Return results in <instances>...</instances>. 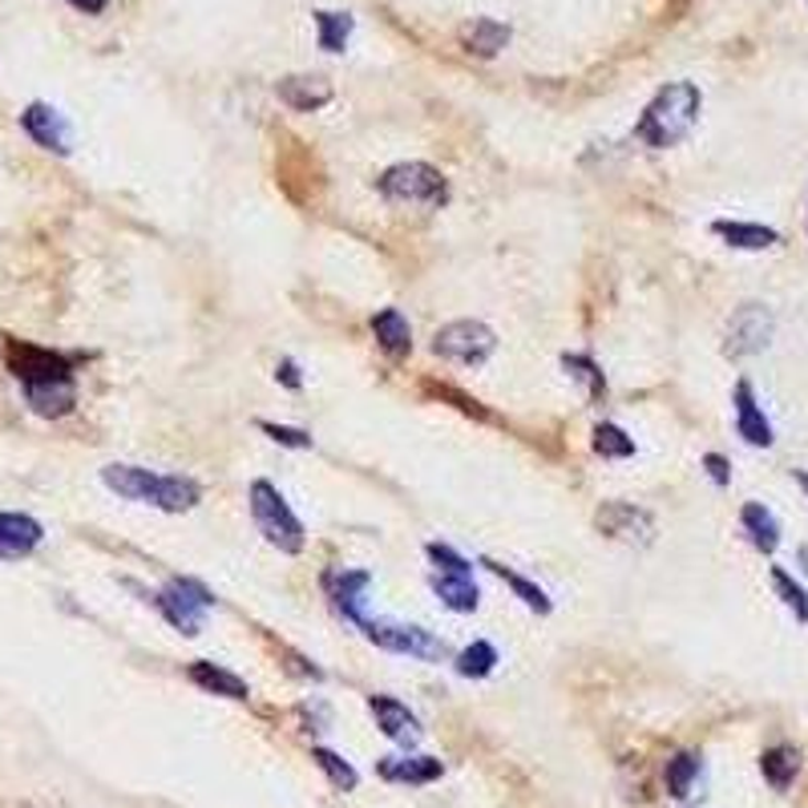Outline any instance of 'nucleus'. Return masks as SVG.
<instances>
[{
	"instance_id": "22",
	"label": "nucleus",
	"mask_w": 808,
	"mask_h": 808,
	"mask_svg": "<svg viewBox=\"0 0 808 808\" xmlns=\"http://www.w3.org/2000/svg\"><path fill=\"white\" fill-rule=\"evenodd\" d=\"M740 530L744 538L752 542V550L760 554H776L781 546V522H776V513L768 506H760V501H744V510H740Z\"/></svg>"
},
{
	"instance_id": "30",
	"label": "nucleus",
	"mask_w": 808,
	"mask_h": 808,
	"mask_svg": "<svg viewBox=\"0 0 808 808\" xmlns=\"http://www.w3.org/2000/svg\"><path fill=\"white\" fill-rule=\"evenodd\" d=\"M760 768H764V781L784 793V788H793L796 772H800V756H796V748H768L764 760H760Z\"/></svg>"
},
{
	"instance_id": "4",
	"label": "nucleus",
	"mask_w": 808,
	"mask_h": 808,
	"mask_svg": "<svg viewBox=\"0 0 808 808\" xmlns=\"http://www.w3.org/2000/svg\"><path fill=\"white\" fill-rule=\"evenodd\" d=\"M146 602L158 610L162 619L170 622L178 634H187V639L202 634V627H207V615L219 607L214 590H211V586H202L199 578H166L158 590H150Z\"/></svg>"
},
{
	"instance_id": "19",
	"label": "nucleus",
	"mask_w": 808,
	"mask_h": 808,
	"mask_svg": "<svg viewBox=\"0 0 808 808\" xmlns=\"http://www.w3.org/2000/svg\"><path fill=\"white\" fill-rule=\"evenodd\" d=\"M433 595L441 598V607H449L453 615H473L482 607V590L473 583V574H429Z\"/></svg>"
},
{
	"instance_id": "26",
	"label": "nucleus",
	"mask_w": 808,
	"mask_h": 808,
	"mask_svg": "<svg viewBox=\"0 0 808 808\" xmlns=\"http://www.w3.org/2000/svg\"><path fill=\"white\" fill-rule=\"evenodd\" d=\"M498 646L489 643V639H477V643H469L465 651H457V660H453V672L461 675V679H485V675L498 672Z\"/></svg>"
},
{
	"instance_id": "24",
	"label": "nucleus",
	"mask_w": 808,
	"mask_h": 808,
	"mask_svg": "<svg viewBox=\"0 0 808 808\" xmlns=\"http://www.w3.org/2000/svg\"><path fill=\"white\" fill-rule=\"evenodd\" d=\"M376 772H380V781L392 784H433L445 768L433 756H385L376 764Z\"/></svg>"
},
{
	"instance_id": "2",
	"label": "nucleus",
	"mask_w": 808,
	"mask_h": 808,
	"mask_svg": "<svg viewBox=\"0 0 808 808\" xmlns=\"http://www.w3.org/2000/svg\"><path fill=\"white\" fill-rule=\"evenodd\" d=\"M704 110V93L696 81H667V86L646 101L643 118L634 122V142H643L651 150H672L679 146L699 122Z\"/></svg>"
},
{
	"instance_id": "1",
	"label": "nucleus",
	"mask_w": 808,
	"mask_h": 808,
	"mask_svg": "<svg viewBox=\"0 0 808 808\" xmlns=\"http://www.w3.org/2000/svg\"><path fill=\"white\" fill-rule=\"evenodd\" d=\"M101 485L118 494L125 501H137V506H154L162 513H190L202 501V485L195 477H182V473H154L142 469V465H125V461H113L101 469Z\"/></svg>"
},
{
	"instance_id": "15",
	"label": "nucleus",
	"mask_w": 808,
	"mask_h": 808,
	"mask_svg": "<svg viewBox=\"0 0 808 808\" xmlns=\"http://www.w3.org/2000/svg\"><path fill=\"white\" fill-rule=\"evenodd\" d=\"M21 125H25V134L37 142L41 150H53V154H69V122H65V113H57L53 106L45 101H33L25 113H21Z\"/></svg>"
},
{
	"instance_id": "9",
	"label": "nucleus",
	"mask_w": 808,
	"mask_h": 808,
	"mask_svg": "<svg viewBox=\"0 0 808 808\" xmlns=\"http://www.w3.org/2000/svg\"><path fill=\"white\" fill-rule=\"evenodd\" d=\"M776 336V316L764 303H740L735 316L728 320V336H723V356L732 361H748L760 356Z\"/></svg>"
},
{
	"instance_id": "27",
	"label": "nucleus",
	"mask_w": 808,
	"mask_h": 808,
	"mask_svg": "<svg viewBox=\"0 0 808 808\" xmlns=\"http://www.w3.org/2000/svg\"><path fill=\"white\" fill-rule=\"evenodd\" d=\"M562 368H566V376H571L574 385L586 388V397L590 400L607 397V376H602V368H598L586 352H566V356H562Z\"/></svg>"
},
{
	"instance_id": "33",
	"label": "nucleus",
	"mask_w": 808,
	"mask_h": 808,
	"mask_svg": "<svg viewBox=\"0 0 808 808\" xmlns=\"http://www.w3.org/2000/svg\"><path fill=\"white\" fill-rule=\"evenodd\" d=\"M768 578H772V590H776V598H781L784 607L793 610L796 622H805V627H808V590H805V586L796 583V578L784 571V566H772Z\"/></svg>"
},
{
	"instance_id": "17",
	"label": "nucleus",
	"mask_w": 808,
	"mask_h": 808,
	"mask_svg": "<svg viewBox=\"0 0 808 808\" xmlns=\"http://www.w3.org/2000/svg\"><path fill=\"white\" fill-rule=\"evenodd\" d=\"M275 93H279V101H284V106H291L296 113H311V110H320V106H328V101H332V86H328L323 77H316V74L279 77Z\"/></svg>"
},
{
	"instance_id": "40",
	"label": "nucleus",
	"mask_w": 808,
	"mask_h": 808,
	"mask_svg": "<svg viewBox=\"0 0 808 808\" xmlns=\"http://www.w3.org/2000/svg\"><path fill=\"white\" fill-rule=\"evenodd\" d=\"M793 477H796V485H800V489L808 494V469H793Z\"/></svg>"
},
{
	"instance_id": "7",
	"label": "nucleus",
	"mask_w": 808,
	"mask_h": 808,
	"mask_svg": "<svg viewBox=\"0 0 808 808\" xmlns=\"http://www.w3.org/2000/svg\"><path fill=\"white\" fill-rule=\"evenodd\" d=\"M433 352L441 361L477 368V364H485L494 352H498V336H494V328H485L482 320H453V323H445V328H436Z\"/></svg>"
},
{
	"instance_id": "11",
	"label": "nucleus",
	"mask_w": 808,
	"mask_h": 808,
	"mask_svg": "<svg viewBox=\"0 0 808 808\" xmlns=\"http://www.w3.org/2000/svg\"><path fill=\"white\" fill-rule=\"evenodd\" d=\"M4 356H9V368H13V376L21 385L53 380V376H74V356L53 348H37V344H25V340H9Z\"/></svg>"
},
{
	"instance_id": "41",
	"label": "nucleus",
	"mask_w": 808,
	"mask_h": 808,
	"mask_svg": "<svg viewBox=\"0 0 808 808\" xmlns=\"http://www.w3.org/2000/svg\"><path fill=\"white\" fill-rule=\"evenodd\" d=\"M4 344H9V340H4V336H0V352H4Z\"/></svg>"
},
{
	"instance_id": "32",
	"label": "nucleus",
	"mask_w": 808,
	"mask_h": 808,
	"mask_svg": "<svg viewBox=\"0 0 808 808\" xmlns=\"http://www.w3.org/2000/svg\"><path fill=\"white\" fill-rule=\"evenodd\" d=\"M311 760H316V768L332 781V788H340V793H352L356 784H361V776H356V768H352L348 760L340 756V752H332V748H311Z\"/></svg>"
},
{
	"instance_id": "25",
	"label": "nucleus",
	"mask_w": 808,
	"mask_h": 808,
	"mask_svg": "<svg viewBox=\"0 0 808 808\" xmlns=\"http://www.w3.org/2000/svg\"><path fill=\"white\" fill-rule=\"evenodd\" d=\"M461 45L477 57H498L506 45H510V25H501L494 16H477L473 25L461 29Z\"/></svg>"
},
{
	"instance_id": "20",
	"label": "nucleus",
	"mask_w": 808,
	"mask_h": 808,
	"mask_svg": "<svg viewBox=\"0 0 808 808\" xmlns=\"http://www.w3.org/2000/svg\"><path fill=\"white\" fill-rule=\"evenodd\" d=\"M711 235L723 239L732 251H768L781 243V231H772L764 223H740V219H716Z\"/></svg>"
},
{
	"instance_id": "39",
	"label": "nucleus",
	"mask_w": 808,
	"mask_h": 808,
	"mask_svg": "<svg viewBox=\"0 0 808 808\" xmlns=\"http://www.w3.org/2000/svg\"><path fill=\"white\" fill-rule=\"evenodd\" d=\"M69 4L86 9V13H101V9H106V0H69Z\"/></svg>"
},
{
	"instance_id": "18",
	"label": "nucleus",
	"mask_w": 808,
	"mask_h": 808,
	"mask_svg": "<svg viewBox=\"0 0 808 808\" xmlns=\"http://www.w3.org/2000/svg\"><path fill=\"white\" fill-rule=\"evenodd\" d=\"M187 679L195 687H202L207 696H223V699H235V704H243V699L251 696L247 679H239L235 672H226V667H219V663H211V660H195V663H190Z\"/></svg>"
},
{
	"instance_id": "13",
	"label": "nucleus",
	"mask_w": 808,
	"mask_h": 808,
	"mask_svg": "<svg viewBox=\"0 0 808 808\" xmlns=\"http://www.w3.org/2000/svg\"><path fill=\"white\" fill-rule=\"evenodd\" d=\"M368 711L376 716V728L400 748H412L421 740V720L409 711V704H400L392 696H368Z\"/></svg>"
},
{
	"instance_id": "8",
	"label": "nucleus",
	"mask_w": 808,
	"mask_h": 808,
	"mask_svg": "<svg viewBox=\"0 0 808 808\" xmlns=\"http://www.w3.org/2000/svg\"><path fill=\"white\" fill-rule=\"evenodd\" d=\"M595 530L610 542H622V546H651L660 538V522L655 513L634 506V501H602L595 510Z\"/></svg>"
},
{
	"instance_id": "38",
	"label": "nucleus",
	"mask_w": 808,
	"mask_h": 808,
	"mask_svg": "<svg viewBox=\"0 0 808 808\" xmlns=\"http://www.w3.org/2000/svg\"><path fill=\"white\" fill-rule=\"evenodd\" d=\"M275 380L284 388H291V392H299L303 388V376H299V364L291 361V356H284V361L275 364Z\"/></svg>"
},
{
	"instance_id": "42",
	"label": "nucleus",
	"mask_w": 808,
	"mask_h": 808,
	"mask_svg": "<svg viewBox=\"0 0 808 808\" xmlns=\"http://www.w3.org/2000/svg\"><path fill=\"white\" fill-rule=\"evenodd\" d=\"M805 231H808V219H805Z\"/></svg>"
},
{
	"instance_id": "6",
	"label": "nucleus",
	"mask_w": 808,
	"mask_h": 808,
	"mask_svg": "<svg viewBox=\"0 0 808 808\" xmlns=\"http://www.w3.org/2000/svg\"><path fill=\"white\" fill-rule=\"evenodd\" d=\"M356 631L376 643L380 651H392V655H409V660H421V663H445L449 660V643L441 634L424 631L417 622H397V619H368L364 615L356 622Z\"/></svg>"
},
{
	"instance_id": "14",
	"label": "nucleus",
	"mask_w": 808,
	"mask_h": 808,
	"mask_svg": "<svg viewBox=\"0 0 808 808\" xmlns=\"http://www.w3.org/2000/svg\"><path fill=\"white\" fill-rule=\"evenodd\" d=\"M25 388V400L29 409L37 412V417H69L77 405V380L74 376H53V380H33V385H21Z\"/></svg>"
},
{
	"instance_id": "36",
	"label": "nucleus",
	"mask_w": 808,
	"mask_h": 808,
	"mask_svg": "<svg viewBox=\"0 0 808 808\" xmlns=\"http://www.w3.org/2000/svg\"><path fill=\"white\" fill-rule=\"evenodd\" d=\"M429 392H433V397H441V400H453V409H461L465 417H477V421H494V417H489V409H482V400L465 397V392H457V388L429 385Z\"/></svg>"
},
{
	"instance_id": "29",
	"label": "nucleus",
	"mask_w": 808,
	"mask_h": 808,
	"mask_svg": "<svg viewBox=\"0 0 808 808\" xmlns=\"http://www.w3.org/2000/svg\"><path fill=\"white\" fill-rule=\"evenodd\" d=\"M699 772H704V760L696 752H679V756L667 760V793L675 800H687V796L696 793V781Z\"/></svg>"
},
{
	"instance_id": "3",
	"label": "nucleus",
	"mask_w": 808,
	"mask_h": 808,
	"mask_svg": "<svg viewBox=\"0 0 808 808\" xmlns=\"http://www.w3.org/2000/svg\"><path fill=\"white\" fill-rule=\"evenodd\" d=\"M247 510L255 530L263 534L267 546H275L279 554H303L308 546V530L299 522V513L287 506V498L279 494V485L272 482H251L247 489Z\"/></svg>"
},
{
	"instance_id": "37",
	"label": "nucleus",
	"mask_w": 808,
	"mask_h": 808,
	"mask_svg": "<svg viewBox=\"0 0 808 808\" xmlns=\"http://www.w3.org/2000/svg\"><path fill=\"white\" fill-rule=\"evenodd\" d=\"M704 469H708V477L720 485V489H728V485H732V465H728V457H723V453H708V457H704Z\"/></svg>"
},
{
	"instance_id": "35",
	"label": "nucleus",
	"mask_w": 808,
	"mask_h": 808,
	"mask_svg": "<svg viewBox=\"0 0 808 808\" xmlns=\"http://www.w3.org/2000/svg\"><path fill=\"white\" fill-rule=\"evenodd\" d=\"M259 424V433H267L275 441V445L284 449H311V433H303V429H291V424H275V421H255Z\"/></svg>"
},
{
	"instance_id": "23",
	"label": "nucleus",
	"mask_w": 808,
	"mask_h": 808,
	"mask_svg": "<svg viewBox=\"0 0 808 808\" xmlns=\"http://www.w3.org/2000/svg\"><path fill=\"white\" fill-rule=\"evenodd\" d=\"M482 566L489 574H498L501 583L510 586L513 598H518L525 610H534V615H550V610H554V598H550L546 590L534 583V578H525V574H518L513 566H506V562H494V558H482Z\"/></svg>"
},
{
	"instance_id": "31",
	"label": "nucleus",
	"mask_w": 808,
	"mask_h": 808,
	"mask_svg": "<svg viewBox=\"0 0 808 808\" xmlns=\"http://www.w3.org/2000/svg\"><path fill=\"white\" fill-rule=\"evenodd\" d=\"M352 29H356V21H352L348 13H328V9H320L316 13V41H320L323 53H340L344 45H348Z\"/></svg>"
},
{
	"instance_id": "21",
	"label": "nucleus",
	"mask_w": 808,
	"mask_h": 808,
	"mask_svg": "<svg viewBox=\"0 0 808 808\" xmlns=\"http://www.w3.org/2000/svg\"><path fill=\"white\" fill-rule=\"evenodd\" d=\"M373 336H376V348L392 356V361H405L412 352V328L409 320L400 316L397 308H380L373 316Z\"/></svg>"
},
{
	"instance_id": "28",
	"label": "nucleus",
	"mask_w": 808,
	"mask_h": 808,
	"mask_svg": "<svg viewBox=\"0 0 808 808\" xmlns=\"http://www.w3.org/2000/svg\"><path fill=\"white\" fill-rule=\"evenodd\" d=\"M590 449L607 461H627V457H634V436L627 433V429H619L615 421H602V424H595V433H590Z\"/></svg>"
},
{
	"instance_id": "5",
	"label": "nucleus",
	"mask_w": 808,
	"mask_h": 808,
	"mask_svg": "<svg viewBox=\"0 0 808 808\" xmlns=\"http://www.w3.org/2000/svg\"><path fill=\"white\" fill-rule=\"evenodd\" d=\"M376 190L397 207H424L441 211L449 202V178L429 162H397L376 178Z\"/></svg>"
},
{
	"instance_id": "16",
	"label": "nucleus",
	"mask_w": 808,
	"mask_h": 808,
	"mask_svg": "<svg viewBox=\"0 0 808 808\" xmlns=\"http://www.w3.org/2000/svg\"><path fill=\"white\" fill-rule=\"evenodd\" d=\"M41 538H45V530H41L37 518H29V513H0V562L29 558L41 546Z\"/></svg>"
},
{
	"instance_id": "12",
	"label": "nucleus",
	"mask_w": 808,
	"mask_h": 808,
	"mask_svg": "<svg viewBox=\"0 0 808 808\" xmlns=\"http://www.w3.org/2000/svg\"><path fill=\"white\" fill-rule=\"evenodd\" d=\"M732 409H735V433H740V441H744V445L768 449L772 441H776L768 412L760 409L752 380H735V388H732Z\"/></svg>"
},
{
	"instance_id": "34",
	"label": "nucleus",
	"mask_w": 808,
	"mask_h": 808,
	"mask_svg": "<svg viewBox=\"0 0 808 808\" xmlns=\"http://www.w3.org/2000/svg\"><path fill=\"white\" fill-rule=\"evenodd\" d=\"M424 554H429V562H433L436 574H473V562L465 558L461 550L449 546V542H429Z\"/></svg>"
},
{
	"instance_id": "10",
	"label": "nucleus",
	"mask_w": 808,
	"mask_h": 808,
	"mask_svg": "<svg viewBox=\"0 0 808 808\" xmlns=\"http://www.w3.org/2000/svg\"><path fill=\"white\" fill-rule=\"evenodd\" d=\"M320 586H323L328 607L336 610L340 619L352 622V627L364 619V602L373 595V574L352 571V566H332V571H323Z\"/></svg>"
}]
</instances>
